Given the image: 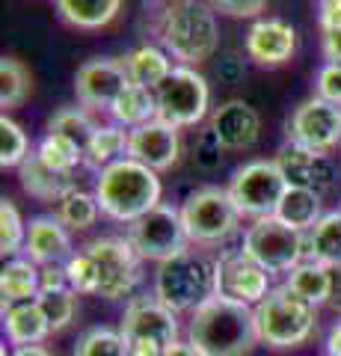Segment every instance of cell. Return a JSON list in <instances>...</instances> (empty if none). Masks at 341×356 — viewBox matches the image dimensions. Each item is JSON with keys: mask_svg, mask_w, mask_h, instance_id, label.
<instances>
[{"mask_svg": "<svg viewBox=\"0 0 341 356\" xmlns=\"http://www.w3.org/2000/svg\"><path fill=\"white\" fill-rule=\"evenodd\" d=\"M258 341L256 309L223 297L205 300L187 327V344L202 356H249Z\"/></svg>", "mask_w": 341, "mask_h": 356, "instance_id": "cell-1", "label": "cell"}, {"mask_svg": "<svg viewBox=\"0 0 341 356\" xmlns=\"http://www.w3.org/2000/svg\"><path fill=\"white\" fill-rule=\"evenodd\" d=\"M158 36L163 51L181 65H199L214 57L219 33L211 3L205 0H175L158 18Z\"/></svg>", "mask_w": 341, "mask_h": 356, "instance_id": "cell-2", "label": "cell"}, {"mask_svg": "<svg viewBox=\"0 0 341 356\" xmlns=\"http://www.w3.org/2000/svg\"><path fill=\"white\" fill-rule=\"evenodd\" d=\"M95 196L101 214L131 226L160 205V178L155 170L125 158L98 172Z\"/></svg>", "mask_w": 341, "mask_h": 356, "instance_id": "cell-3", "label": "cell"}, {"mask_svg": "<svg viewBox=\"0 0 341 356\" xmlns=\"http://www.w3.org/2000/svg\"><path fill=\"white\" fill-rule=\"evenodd\" d=\"M317 327V309L297 297L288 285L273 291L256 306V330L261 344L273 350H291L312 339Z\"/></svg>", "mask_w": 341, "mask_h": 356, "instance_id": "cell-4", "label": "cell"}, {"mask_svg": "<svg viewBox=\"0 0 341 356\" xmlns=\"http://www.w3.org/2000/svg\"><path fill=\"white\" fill-rule=\"evenodd\" d=\"M217 288V270L214 261L205 259L202 252L184 250L169 261L158 264L155 273V297L167 309L178 312H196L205 300L214 297Z\"/></svg>", "mask_w": 341, "mask_h": 356, "instance_id": "cell-5", "label": "cell"}, {"mask_svg": "<svg viewBox=\"0 0 341 356\" xmlns=\"http://www.w3.org/2000/svg\"><path fill=\"white\" fill-rule=\"evenodd\" d=\"M122 339L131 356H167L178 344V321L158 297H134L122 315Z\"/></svg>", "mask_w": 341, "mask_h": 356, "instance_id": "cell-6", "label": "cell"}, {"mask_svg": "<svg viewBox=\"0 0 341 356\" xmlns=\"http://www.w3.org/2000/svg\"><path fill=\"white\" fill-rule=\"evenodd\" d=\"M86 255L95 267V294L104 300H122L142 280V259L128 238H98L86 243Z\"/></svg>", "mask_w": 341, "mask_h": 356, "instance_id": "cell-7", "label": "cell"}, {"mask_svg": "<svg viewBox=\"0 0 341 356\" xmlns=\"http://www.w3.org/2000/svg\"><path fill=\"white\" fill-rule=\"evenodd\" d=\"M181 220L187 238L193 243H219L228 235H235L240 211L235 199L223 187H199L184 199Z\"/></svg>", "mask_w": 341, "mask_h": 356, "instance_id": "cell-8", "label": "cell"}, {"mask_svg": "<svg viewBox=\"0 0 341 356\" xmlns=\"http://www.w3.org/2000/svg\"><path fill=\"white\" fill-rule=\"evenodd\" d=\"M240 250L267 273H291L297 264L306 261V235L276 217H264L247 229Z\"/></svg>", "mask_w": 341, "mask_h": 356, "instance_id": "cell-9", "label": "cell"}, {"mask_svg": "<svg viewBox=\"0 0 341 356\" xmlns=\"http://www.w3.org/2000/svg\"><path fill=\"white\" fill-rule=\"evenodd\" d=\"M285 191H288V181H285L276 161H249L238 166L232 184H228V193H232L238 211L256 220L276 217Z\"/></svg>", "mask_w": 341, "mask_h": 356, "instance_id": "cell-10", "label": "cell"}, {"mask_svg": "<svg viewBox=\"0 0 341 356\" xmlns=\"http://www.w3.org/2000/svg\"><path fill=\"white\" fill-rule=\"evenodd\" d=\"M158 119L172 128H190L202 122L211 102V89L205 77L190 65H175L172 74L158 89Z\"/></svg>", "mask_w": 341, "mask_h": 356, "instance_id": "cell-11", "label": "cell"}, {"mask_svg": "<svg viewBox=\"0 0 341 356\" xmlns=\"http://www.w3.org/2000/svg\"><path fill=\"white\" fill-rule=\"evenodd\" d=\"M128 241L134 243V250L140 252L142 261H169L178 252L187 250V229L181 220V211L172 205H158L151 208L146 217H140L137 222H131Z\"/></svg>", "mask_w": 341, "mask_h": 356, "instance_id": "cell-12", "label": "cell"}, {"mask_svg": "<svg viewBox=\"0 0 341 356\" xmlns=\"http://www.w3.org/2000/svg\"><path fill=\"white\" fill-rule=\"evenodd\" d=\"M217 288L214 297L232 300L240 306L256 309L264 297L270 294V273L258 267L244 250H228L214 261Z\"/></svg>", "mask_w": 341, "mask_h": 356, "instance_id": "cell-13", "label": "cell"}, {"mask_svg": "<svg viewBox=\"0 0 341 356\" xmlns=\"http://www.w3.org/2000/svg\"><path fill=\"white\" fill-rule=\"evenodd\" d=\"M288 143L329 154L335 146H341V107L317 95L306 98L288 119Z\"/></svg>", "mask_w": 341, "mask_h": 356, "instance_id": "cell-14", "label": "cell"}, {"mask_svg": "<svg viewBox=\"0 0 341 356\" xmlns=\"http://www.w3.org/2000/svg\"><path fill=\"white\" fill-rule=\"evenodd\" d=\"M131 86V77L122 60L113 57H95L86 60L78 74H74V92L83 107H95V110H110L119 95Z\"/></svg>", "mask_w": 341, "mask_h": 356, "instance_id": "cell-15", "label": "cell"}, {"mask_svg": "<svg viewBox=\"0 0 341 356\" xmlns=\"http://www.w3.org/2000/svg\"><path fill=\"white\" fill-rule=\"evenodd\" d=\"M276 163L285 175L288 187H303V191H315V193H326L341 181V170L338 163L324 152H309L300 149L294 143H285L276 154Z\"/></svg>", "mask_w": 341, "mask_h": 356, "instance_id": "cell-16", "label": "cell"}, {"mask_svg": "<svg viewBox=\"0 0 341 356\" xmlns=\"http://www.w3.org/2000/svg\"><path fill=\"white\" fill-rule=\"evenodd\" d=\"M178 128H172L163 119H151L149 125H140L128 134V158L155 172H163L178 163Z\"/></svg>", "mask_w": 341, "mask_h": 356, "instance_id": "cell-17", "label": "cell"}, {"mask_svg": "<svg viewBox=\"0 0 341 356\" xmlns=\"http://www.w3.org/2000/svg\"><path fill=\"white\" fill-rule=\"evenodd\" d=\"M297 51V30L282 18H261L247 33V57L258 65L276 69L285 65Z\"/></svg>", "mask_w": 341, "mask_h": 356, "instance_id": "cell-18", "label": "cell"}, {"mask_svg": "<svg viewBox=\"0 0 341 356\" xmlns=\"http://www.w3.org/2000/svg\"><path fill=\"white\" fill-rule=\"evenodd\" d=\"M211 128L217 131V137L223 140L226 149L240 152V149H249L258 140L261 116L256 107H249L240 98H232V102L219 104L211 113Z\"/></svg>", "mask_w": 341, "mask_h": 356, "instance_id": "cell-19", "label": "cell"}, {"mask_svg": "<svg viewBox=\"0 0 341 356\" xmlns=\"http://www.w3.org/2000/svg\"><path fill=\"white\" fill-rule=\"evenodd\" d=\"M24 252L33 264H63L72 259V238L60 217H33L27 226Z\"/></svg>", "mask_w": 341, "mask_h": 356, "instance_id": "cell-20", "label": "cell"}, {"mask_svg": "<svg viewBox=\"0 0 341 356\" xmlns=\"http://www.w3.org/2000/svg\"><path fill=\"white\" fill-rule=\"evenodd\" d=\"M18 175H21V187H24L30 196L42 199V202H53V199L60 202L65 193L74 191L72 175L51 170V166L36 154V149H33L27 154V161L18 166Z\"/></svg>", "mask_w": 341, "mask_h": 356, "instance_id": "cell-21", "label": "cell"}, {"mask_svg": "<svg viewBox=\"0 0 341 356\" xmlns=\"http://www.w3.org/2000/svg\"><path fill=\"white\" fill-rule=\"evenodd\" d=\"M3 324H6V336L15 348L39 344L51 332L45 312L39 309L36 300H27V303H15V306L3 309Z\"/></svg>", "mask_w": 341, "mask_h": 356, "instance_id": "cell-22", "label": "cell"}, {"mask_svg": "<svg viewBox=\"0 0 341 356\" xmlns=\"http://www.w3.org/2000/svg\"><path fill=\"white\" fill-rule=\"evenodd\" d=\"M297 297H303L306 303H312L315 309L329 303V297H333V267L326 264H317V261H300L288 273V282Z\"/></svg>", "mask_w": 341, "mask_h": 356, "instance_id": "cell-23", "label": "cell"}, {"mask_svg": "<svg viewBox=\"0 0 341 356\" xmlns=\"http://www.w3.org/2000/svg\"><path fill=\"white\" fill-rule=\"evenodd\" d=\"M122 63H125V69H128L131 83L146 86V89H158L172 74V69H175V65L169 63V54L155 48V44H142V48H134Z\"/></svg>", "mask_w": 341, "mask_h": 356, "instance_id": "cell-24", "label": "cell"}, {"mask_svg": "<svg viewBox=\"0 0 341 356\" xmlns=\"http://www.w3.org/2000/svg\"><path fill=\"white\" fill-rule=\"evenodd\" d=\"M321 193L303 191V187H288L276 208V220H282L294 232H303V235L312 232L321 222Z\"/></svg>", "mask_w": 341, "mask_h": 356, "instance_id": "cell-25", "label": "cell"}, {"mask_svg": "<svg viewBox=\"0 0 341 356\" xmlns=\"http://www.w3.org/2000/svg\"><path fill=\"white\" fill-rule=\"evenodd\" d=\"M42 291L39 282V270L30 259H13L9 264H3L0 270V294H3V309L15 306V303H27V300H36Z\"/></svg>", "mask_w": 341, "mask_h": 356, "instance_id": "cell-26", "label": "cell"}, {"mask_svg": "<svg viewBox=\"0 0 341 356\" xmlns=\"http://www.w3.org/2000/svg\"><path fill=\"white\" fill-rule=\"evenodd\" d=\"M110 113H113L116 125L131 128V131L140 128V125H149L151 119H158V92L155 89L131 83L125 92L119 95V102L110 107Z\"/></svg>", "mask_w": 341, "mask_h": 356, "instance_id": "cell-27", "label": "cell"}, {"mask_svg": "<svg viewBox=\"0 0 341 356\" xmlns=\"http://www.w3.org/2000/svg\"><path fill=\"white\" fill-rule=\"evenodd\" d=\"M306 259L326 267H341V211L324 214L321 222L306 235Z\"/></svg>", "mask_w": 341, "mask_h": 356, "instance_id": "cell-28", "label": "cell"}, {"mask_svg": "<svg viewBox=\"0 0 341 356\" xmlns=\"http://www.w3.org/2000/svg\"><path fill=\"white\" fill-rule=\"evenodd\" d=\"M119 6H122V0H57L60 15L81 30L107 27L119 15Z\"/></svg>", "mask_w": 341, "mask_h": 356, "instance_id": "cell-29", "label": "cell"}, {"mask_svg": "<svg viewBox=\"0 0 341 356\" xmlns=\"http://www.w3.org/2000/svg\"><path fill=\"white\" fill-rule=\"evenodd\" d=\"M128 134L131 131H122V125L98 128L90 149H86V166L101 172L107 166H113L116 161H125L128 158Z\"/></svg>", "mask_w": 341, "mask_h": 356, "instance_id": "cell-30", "label": "cell"}, {"mask_svg": "<svg viewBox=\"0 0 341 356\" xmlns=\"http://www.w3.org/2000/svg\"><path fill=\"white\" fill-rule=\"evenodd\" d=\"M95 131H98V125L90 119V113H86L83 107H60L57 113L48 119V134H60V137L72 140L83 154L90 149Z\"/></svg>", "mask_w": 341, "mask_h": 356, "instance_id": "cell-31", "label": "cell"}, {"mask_svg": "<svg viewBox=\"0 0 341 356\" xmlns=\"http://www.w3.org/2000/svg\"><path fill=\"white\" fill-rule=\"evenodd\" d=\"M30 95V72L18 57H3L0 60V107L15 110L24 104Z\"/></svg>", "mask_w": 341, "mask_h": 356, "instance_id": "cell-32", "label": "cell"}, {"mask_svg": "<svg viewBox=\"0 0 341 356\" xmlns=\"http://www.w3.org/2000/svg\"><path fill=\"white\" fill-rule=\"evenodd\" d=\"M98 214H101V205H98L95 193H86V191H78V187H74L72 193H65L60 199L57 217L63 220L65 229H74V232L90 229L92 222L98 220Z\"/></svg>", "mask_w": 341, "mask_h": 356, "instance_id": "cell-33", "label": "cell"}, {"mask_svg": "<svg viewBox=\"0 0 341 356\" xmlns=\"http://www.w3.org/2000/svg\"><path fill=\"white\" fill-rule=\"evenodd\" d=\"M36 154L51 166V170L65 172V175H74L78 163L86 161V154L74 146L72 140L60 137V134H45V137L39 140V146H36Z\"/></svg>", "mask_w": 341, "mask_h": 356, "instance_id": "cell-34", "label": "cell"}, {"mask_svg": "<svg viewBox=\"0 0 341 356\" xmlns=\"http://www.w3.org/2000/svg\"><path fill=\"white\" fill-rule=\"evenodd\" d=\"M74 356H131V353H128V344L119 330L92 327L81 336L78 348H74Z\"/></svg>", "mask_w": 341, "mask_h": 356, "instance_id": "cell-35", "label": "cell"}, {"mask_svg": "<svg viewBox=\"0 0 341 356\" xmlns=\"http://www.w3.org/2000/svg\"><path fill=\"white\" fill-rule=\"evenodd\" d=\"M36 303L42 312H45L51 332H60L72 324L74 312H78V294H74L72 288H63V291H42L36 297Z\"/></svg>", "mask_w": 341, "mask_h": 356, "instance_id": "cell-36", "label": "cell"}, {"mask_svg": "<svg viewBox=\"0 0 341 356\" xmlns=\"http://www.w3.org/2000/svg\"><path fill=\"white\" fill-rule=\"evenodd\" d=\"M27 154H30L27 131L3 113L0 116V166H3V170L21 166L27 161Z\"/></svg>", "mask_w": 341, "mask_h": 356, "instance_id": "cell-37", "label": "cell"}, {"mask_svg": "<svg viewBox=\"0 0 341 356\" xmlns=\"http://www.w3.org/2000/svg\"><path fill=\"white\" fill-rule=\"evenodd\" d=\"M27 243V226L21 220L18 208L13 199H0V252L3 255H18Z\"/></svg>", "mask_w": 341, "mask_h": 356, "instance_id": "cell-38", "label": "cell"}, {"mask_svg": "<svg viewBox=\"0 0 341 356\" xmlns=\"http://www.w3.org/2000/svg\"><path fill=\"white\" fill-rule=\"evenodd\" d=\"M223 152H226L223 140H219L217 131L208 125V128L199 131V137H196V143H193V163L199 166V170L211 172V170H217V166L223 163Z\"/></svg>", "mask_w": 341, "mask_h": 356, "instance_id": "cell-39", "label": "cell"}, {"mask_svg": "<svg viewBox=\"0 0 341 356\" xmlns=\"http://www.w3.org/2000/svg\"><path fill=\"white\" fill-rule=\"evenodd\" d=\"M65 270H69V285L74 294H95V267H92V259L86 255V250L72 255L65 261Z\"/></svg>", "mask_w": 341, "mask_h": 356, "instance_id": "cell-40", "label": "cell"}, {"mask_svg": "<svg viewBox=\"0 0 341 356\" xmlns=\"http://www.w3.org/2000/svg\"><path fill=\"white\" fill-rule=\"evenodd\" d=\"M315 89H317V98L341 107V63H326L324 69L317 72Z\"/></svg>", "mask_w": 341, "mask_h": 356, "instance_id": "cell-41", "label": "cell"}, {"mask_svg": "<svg viewBox=\"0 0 341 356\" xmlns=\"http://www.w3.org/2000/svg\"><path fill=\"white\" fill-rule=\"evenodd\" d=\"M211 3V9H217V13L223 15H232V18H252L264 13V6L270 3V0H208Z\"/></svg>", "mask_w": 341, "mask_h": 356, "instance_id": "cell-42", "label": "cell"}, {"mask_svg": "<svg viewBox=\"0 0 341 356\" xmlns=\"http://www.w3.org/2000/svg\"><path fill=\"white\" fill-rule=\"evenodd\" d=\"M39 282H42V291H63V288H72L65 264H45L39 270Z\"/></svg>", "mask_w": 341, "mask_h": 356, "instance_id": "cell-43", "label": "cell"}, {"mask_svg": "<svg viewBox=\"0 0 341 356\" xmlns=\"http://www.w3.org/2000/svg\"><path fill=\"white\" fill-rule=\"evenodd\" d=\"M317 21L324 33H341V0H317Z\"/></svg>", "mask_w": 341, "mask_h": 356, "instance_id": "cell-44", "label": "cell"}, {"mask_svg": "<svg viewBox=\"0 0 341 356\" xmlns=\"http://www.w3.org/2000/svg\"><path fill=\"white\" fill-rule=\"evenodd\" d=\"M244 60L235 57V54H226V57H219L217 63V77L223 83H240L244 81Z\"/></svg>", "mask_w": 341, "mask_h": 356, "instance_id": "cell-45", "label": "cell"}, {"mask_svg": "<svg viewBox=\"0 0 341 356\" xmlns=\"http://www.w3.org/2000/svg\"><path fill=\"white\" fill-rule=\"evenodd\" d=\"M324 54L329 63H341V33H324Z\"/></svg>", "mask_w": 341, "mask_h": 356, "instance_id": "cell-46", "label": "cell"}, {"mask_svg": "<svg viewBox=\"0 0 341 356\" xmlns=\"http://www.w3.org/2000/svg\"><path fill=\"white\" fill-rule=\"evenodd\" d=\"M324 350H326V356H341V321H335V324L329 327Z\"/></svg>", "mask_w": 341, "mask_h": 356, "instance_id": "cell-47", "label": "cell"}, {"mask_svg": "<svg viewBox=\"0 0 341 356\" xmlns=\"http://www.w3.org/2000/svg\"><path fill=\"white\" fill-rule=\"evenodd\" d=\"M329 306L341 309V267H333V297H329Z\"/></svg>", "mask_w": 341, "mask_h": 356, "instance_id": "cell-48", "label": "cell"}, {"mask_svg": "<svg viewBox=\"0 0 341 356\" xmlns=\"http://www.w3.org/2000/svg\"><path fill=\"white\" fill-rule=\"evenodd\" d=\"M13 356H51L42 344H30V348H15V353Z\"/></svg>", "mask_w": 341, "mask_h": 356, "instance_id": "cell-49", "label": "cell"}, {"mask_svg": "<svg viewBox=\"0 0 341 356\" xmlns=\"http://www.w3.org/2000/svg\"><path fill=\"white\" fill-rule=\"evenodd\" d=\"M167 356H202V353L196 350L193 344H175V348H172Z\"/></svg>", "mask_w": 341, "mask_h": 356, "instance_id": "cell-50", "label": "cell"}, {"mask_svg": "<svg viewBox=\"0 0 341 356\" xmlns=\"http://www.w3.org/2000/svg\"><path fill=\"white\" fill-rule=\"evenodd\" d=\"M163 3H175V0H163Z\"/></svg>", "mask_w": 341, "mask_h": 356, "instance_id": "cell-51", "label": "cell"}]
</instances>
